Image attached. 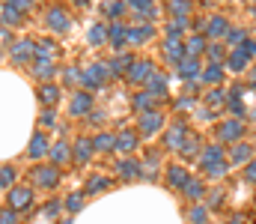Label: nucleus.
Returning <instances> with one entry per match:
<instances>
[{
	"label": "nucleus",
	"mask_w": 256,
	"mask_h": 224,
	"mask_svg": "<svg viewBox=\"0 0 256 224\" xmlns=\"http://www.w3.org/2000/svg\"><path fill=\"white\" fill-rule=\"evenodd\" d=\"M39 99H42V105H54V102L60 99V87H57V84H45V87H39Z\"/></svg>",
	"instance_id": "28"
},
{
	"label": "nucleus",
	"mask_w": 256,
	"mask_h": 224,
	"mask_svg": "<svg viewBox=\"0 0 256 224\" xmlns=\"http://www.w3.org/2000/svg\"><path fill=\"white\" fill-rule=\"evenodd\" d=\"M185 141H188V129H185L182 123H173V126L164 132V147L167 149H182Z\"/></svg>",
	"instance_id": "2"
},
{
	"label": "nucleus",
	"mask_w": 256,
	"mask_h": 224,
	"mask_svg": "<svg viewBox=\"0 0 256 224\" xmlns=\"http://www.w3.org/2000/svg\"><path fill=\"white\" fill-rule=\"evenodd\" d=\"M45 21H48V27L54 30V33H66L68 27H72V18L66 15L60 6H54V9H48V15H45Z\"/></svg>",
	"instance_id": "5"
},
{
	"label": "nucleus",
	"mask_w": 256,
	"mask_h": 224,
	"mask_svg": "<svg viewBox=\"0 0 256 224\" xmlns=\"http://www.w3.org/2000/svg\"><path fill=\"white\" fill-rule=\"evenodd\" d=\"M42 126H57V123H54V111H45V114H42Z\"/></svg>",
	"instance_id": "54"
},
{
	"label": "nucleus",
	"mask_w": 256,
	"mask_h": 224,
	"mask_svg": "<svg viewBox=\"0 0 256 224\" xmlns=\"http://www.w3.org/2000/svg\"><path fill=\"white\" fill-rule=\"evenodd\" d=\"M68 111H72V117H86V114H92V96H90V93H74Z\"/></svg>",
	"instance_id": "9"
},
{
	"label": "nucleus",
	"mask_w": 256,
	"mask_h": 224,
	"mask_svg": "<svg viewBox=\"0 0 256 224\" xmlns=\"http://www.w3.org/2000/svg\"><path fill=\"white\" fill-rule=\"evenodd\" d=\"M120 173H122L126 179H140V176H143V164L134 161V158H122V161H120Z\"/></svg>",
	"instance_id": "22"
},
{
	"label": "nucleus",
	"mask_w": 256,
	"mask_h": 224,
	"mask_svg": "<svg viewBox=\"0 0 256 224\" xmlns=\"http://www.w3.org/2000/svg\"><path fill=\"white\" fill-rule=\"evenodd\" d=\"M137 60H131V54H120L116 60H110L108 63V69H110V75H126L128 78V72H131V66H134Z\"/></svg>",
	"instance_id": "18"
},
{
	"label": "nucleus",
	"mask_w": 256,
	"mask_h": 224,
	"mask_svg": "<svg viewBox=\"0 0 256 224\" xmlns=\"http://www.w3.org/2000/svg\"><path fill=\"white\" fill-rule=\"evenodd\" d=\"M167 182H170L173 188H185V185L191 182V176H188V170H185L182 164H173V167H167Z\"/></svg>",
	"instance_id": "15"
},
{
	"label": "nucleus",
	"mask_w": 256,
	"mask_h": 224,
	"mask_svg": "<svg viewBox=\"0 0 256 224\" xmlns=\"http://www.w3.org/2000/svg\"><path fill=\"white\" fill-rule=\"evenodd\" d=\"M92 144H96V152H110V149H116V135L102 132V135L92 138Z\"/></svg>",
	"instance_id": "25"
},
{
	"label": "nucleus",
	"mask_w": 256,
	"mask_h": 224,
	"mask_svg": "<svg viewBox=\"0 0 256 224\" xmlns=\"http://www.w3.org/2000/svg\"><path fill=\"white\" fill-rule=\"evenodd\" d=\"M80 206H84V197H80V194H78V191H74V194H68V197H66V209H68V212H78V209H80Z\"/></svg>",
	"instance_id": "43"
},
{
	"label": "nucleus",
	"mask_w": 256,
	"mask_h": 224,
	"mask_svg": "<svg viewBox=\"0 0 256 224\" xmlns=\"http://www.w3.org/2000/svg\"><path fill=\"white\" fill-rule=\"evenodd\" d=\"M131 105H134L137 114H149V111H155V96H152L149 90H143V93H137V96L131 99Z\"/></svg>",
	"instance_id": "17"
},
{
	"label": "nucleus",
	"mask_w": 256,
	"mask_h": 224,
	"mask_svg": "<svg viewBox=\"0 0 256 224\" xmlns=\"http://www.w3.org/2000/svg\"><path fill=\"white\" fill-rule=\"evenodd\" d=\"M116 149H122V152L137 149V135H134V132H128V129H122V132L116 135Z\"/></svg>",
	"instance_id": "27"
},
{
	"label": "nucleus",
	"mask_w": 256,
	"mask_h": 224,
	"mask_svg": "<svg viewBox=\"0 0 256 224\" xmlns=\"http://www.w3.org/2000/svg\"><path fill=\"white\" fill-rule=\"evenodd\" d=\"M33 182L36 185H42V188H54L57 182H60V170L51 164V167H36L33 170Z\"/></svg>",
	"instance_id": "4"
},
{
	"label": "nucleus",
	"mask_w": 256,
	"mask_h": 224,
	"mask_svg": "<svg viewBox=\"0 0 256 224\" xmlns=\"http://www.w3.org/2000/svg\"><path fill=\"white\" fill-rule=\"evenodd\" d=\"M0 36H3V48L9 51V39H12V33H9V27H3V33H0Z\"/></svg>",
	"instance_id": "55"
},
{
	"label": "nucleus",
	"mask_w": 256,
	"mask_h": 224,
	"mask_svg": "<svg viewBox=\"0 0 256 224\" xmlns=\"http://www.w3.org/2000/svg\"><path fill=\"white\" fill-rule=\"evenodd\" d=\"M250 75H254V84H256V69H254V72H250Z\"/></svg>",
	"instance_id": "60"
},
{
	"label": "nucleus",
	"mask_w": 256,
	"mask_h": 224,
	"mask_svg": "<svg viewBox=\"0 0 256 224\" xmlns=\"http://www.w3.org/2000/svg\"><path fill=\"white\" fill-rule=\"evenodd\" d=\"M220 161H226L220 144H212V147H206L202 152H200V167H202V170H206V167H212V164H220Z\"/></svg>",
	"instance_id": "11"
},
{
	"label": "nucleus",
	"mask_w": 256,
	"mask_h": 224,
	"mask_svg": "<svg viewBox=\"0 0 256 224\" xmlns=\"http://www.w3.org/2000/svg\"><path fill=\"white\" fill-rule=\"evenodd\" d=\"M12 182H15V167H12V164H3V173H0V185H3V188H9Z\"/></svg>",
	"instance_id": "41"
},
{
	"label": "nucleus",
	"mask_w": 256,
	"mask_h": 224,
	"mask_svg": "<svg viewBox=\"0 0 256 224\" xmlns=\"http://www.w3.org/2000/svg\"><path fill=\"white\" fill-rule=\"evenodd\" d=\"M196 117H202V120H212V111H206V108H200V111H196Z\"/></svg>",
	"instance_id": "58"
},
{
	"label": "nucleus",
	"mask_w": 256,
	"mask_h": 224,
	"mask_svg": "<svg viewBox=\"0 0 256 224\" xmlns=\"http://www.w3.org/2000/svg\"><path fill=\"white\" fill-rule=\"evenodd\" d=\"M202 78H206L208 84H220V81H224V63H220V66H218V63H212V66L202 72Z\"/></svg>",
	"instance_id": "37"
},
{
	"label": "nucleus",
	"mask_w": 256,
	"mask_h": 224,
	"mask_svg": "<svg viewBox=\"0 0 256 224\" xmlns=\"http://www.w3.org/2000/svg\"><path fill=\"white\" fill-rule=\"evenodd\" d=\"M167 12H170L173 18H188V15H191V3L176 0V3H170V6H167Z\"/></svg>",
	"instance_id": "35"
},
{
	"label": "nucleus",
	"mask_w": 256,
	"mask_h": 224,
	"mask_svg": "<svg viewBox=\"0 0 256 224\" xmlns=\"http://www.w3.org/2000/svg\"><path fill=\"white\" fill-rule=\"evenodd\" d=\"M200 149V138H194V135H188V141H185V147H182V155H188L191 158L194 152Z\"/></svg>",
	"instance_id": "45"
},
{
	"label": "nucleus",
	"mask_w": 256,
	"mask_h": 224,
	"mask_svg": "<svg viewBox=\"0 0 256 224\" xmlns=\"http://www.w3.org/2000/svg\"><path fill=\"white\" fill-rule=\"evenodd\" d=\"M206 102H208V105H224V102H230V96H224L220 90H212V93L206 96Z\"/></svg>",
	"instance_id": "46"
},
{
	"label": "nucleus",
	"mask_w": 256,
	"mask_h": 224,
	"mask_svg": "<svg viewBox=\"0 0 256 224\" xmlns=\"http://www.w3.org/2000/svg\"><path fill=\"white\" fill-rule=\"evenodd\" d=\"M57 51V45L51 42V39H45V42H36V60H51V54Z\"/></svg>",
	"instance_id": "34"
},
{
	"label": "nucleus",
	"mask_w": 256,
	"mask_h": 224,
	"mask_svg": "<svg viewBox=\"0 0 256 224\" xmlns=\"http://www.w3.org/2000/svg\"><path fill=\"white\" fill-rule=\"evenodd\" d=\"M226 105H230V111H232V114H244V108H242V102H238V99H230Z\"/></svg>",
	"instance_id": "53"
},
{
	"label": "nucleus",
	"mask_w": 256,
	"mask_h": 224,
	"mask_svg": "<svg viewBox=\"0 0 256 224\" xmlns=\"http://www.w3.org/2000/svg\"><path fill=\"white\" fill-rule=\"evenodd\" d=\"M188 221L191 224H208V206L194 203L191 209H188Z\"/></svg>",
	"instance_id": "30"
},
{
	"label": "nucleus",
	"mask_w": 256,
	"mask_h": 224,
	"mask_svg": "<svg viewBox=\"0 0 256 224\" xmlns=\"http://www.w3.org/2000/svg\"><path fill=\"white\" fill-rule=\"evenodd\" d=\"M244 132V123L242 120H226L224 126H218V138L220 141H238Z\"/></svg>",
	"instance_id": "10"
},
{
	"label": "nucleus",
	"mask_w": 256,
	"mask_h": 224,
	"mask_svg": "<svg viewBox=\"0 0 256 224\" xmlns=\"http://www.w3.org/2000/svg\"><path fill=\"white\" fill-rule=\"evenodd\" d=\"M188 108H194V99L191 96H179L176 99V111H188Z\"/></svg>",
	"instance_id": "51"
},
{
	"label": "nucleus",
	"mask_w": 256,
	"mask_h": 224,
	"mask_svg": "<svg viewBox=\"0 0 256 224\" xmlns=\"http://www.w3.org/2000/svg\"><path fill=\"white\" fill-rule=\"evenodd\" d=\"M90 42H92V45H102V42H108V27H102V24H92V27H90Z\"/></svg>",
	"instance_id": "38"
},
{
	"label": "nucleus",
	"mask_w": 256,
	"mask_h": 224,
	"mask_svg": "<svg viewBox=\"0 0 256 224\" xmlns=\"http://www.w3.org/2000/svg\"><path fill=\"white\" fill-rule=\"evenodd\" d=\"M208 60L220 66V60H224V48H220V45H208Z\"/></svg>",
	"instance_id": "47"
},
{
	"label": "nucleus",
	"mask_w": 256,
	"mask_h": 224,
	"mask_svg": "<svg viewBox=\"0 0 256 224\" xmlns=\"http://www.w3.org/2000/svg\"><path fill=\"white\" fill-rule=\"evenodd\" d=\"M30 54H36V42L33 39H18L12 48H9V57L15 66H21L24 60H30Z\"/></svg>",
	"instance_id": "3"
},
{
	"label": "nucleus",
	"mask_w": 256,
	"mask_h": 224,
	"mask_svg": "<svg viewBox=\"0 0 256 224\" xmlns=\"http://www.w3.org/2000/svg\"><path fill=\"white\" fill-rule=\"evenodd\" d=\"M152 75H155V66H152L149 60H137V63L131 66V72H128V81H134V84H149Z\"/></svg>",
	"instance_id": "7"
},
{
	"label": "nucleus",
	"mask_w": 256,
	"mask_h": 224,
	"mask_svg": "<svg viewBox=\"0 0 256 224\" xmlns=\"http://www.w3.org/2000/svg\"><path fill=\"white\" fill-rule=\"evenodd\" d=\"M146 90L155 96V99H164L167 96V75H161V72H155L152 78H149V84H146Z\"/></svg>",
	"instance_id": "19"
},
{
	"label": "nucleus",
	"mask_w": 256,
	"mask_h": 224,
	"mask_svg": "<svg viewBox=\"0 0 256 224\" xmlns=\"http://www.w3.org/2000/svg\"><path fill=\"white\" fill-rule=\"evenodd\" d=\"M226 66H230V69H232V72H242V69H244V66H248V57H244V54H242V51H232V54H230V57H226Z\"/></svg>",
	"instance_id": "36"
},
{
	"label": "nucleus",
	"mask_w": 256,
	"mask_h": 224,
	"mask_svg": "<svg viewBox=\"0 0 256 224\" xmlns=\"http://www.w3.org/2000/svg\"><path fill=\"white\" fill-rule=\"evenodd\" d=\"M161 126H164V117L158 111L140 114V135H155V132H161Z\"/></svg>",
	"instance_id": "8"
},
{
	"label": "nucleus",
	"mask_w": 256,
	"mask_h": 224,
	"mask_svg": "<svg viewBox=\"0 0 256 224\" xmlns=\"http://www.w3.org/2000/svg\"><path fill=\"white\" fill-rule=\"evenodd\" d=\"M30 200H33V191H30V188H12V191H9V206H12L15 212H18V209H27Z\"/></svg>",
	"instance_id": "14"
},
{
	"label": "nucleus",
	"mask_w": 256,
	"mask_h": 224,
	"mask_svg": "<svg viewBox=\"0 0 256 224\" xmlns=\"http://www.w3.org/2000/svg\"><path fill=\"white\" fill-rule=\"evenodd\" d=\"M236 51H242L248 60H250V57H256V39H248V42H244L242 48H236Z\"/></svg>",
	"instance_id": "48"
},
{
	"label": "nucleus",
	"mask_w": 256,
	"mask_h": 224,
	"mask_svg": "<svg viewBox=\"0 0 256 224\" xmlns=\"http://www.w3.org/2000/svg\"><path fill=\"white\" fill-rule=\"evenodd\" d=\"M220 203V191H212V197H208V206H218Z\"/></svg>",
	"instance_id": "57"
},
{
	"label": "nucleus",
	"mask_w": 256,
	"mask_h": 224,
	"mask_svg": "<svg viewBox=\"0 0 256 224\" xmlns=\"http://www.w3.org/2000/svg\"><path fill=\"white\" fill-rule=\"evenodd\" d=\"M250 155H254V147H250V144H236V147H232V161H238V164H242V161L250 164Z\"/></svg>",
	"instance_id": "33"
},
{
	"label": "nucleus",
	"mask_w": 256,
	"mask_h": 224,
	"mask_svg": "<svg viewBox=\"0 0 256 224\" xmlns=\"http://www.w3.org/2000/svg\"><path fill=\"white\" fill-rule=\"evenodd\" d=\"M60 206H66V203H60V200H51V203L42 209V215H45V218H51V215H57V212H60Z\"/></svg>",
	"instance_id": "50"
},
{
	"label": "nucleus",
	"mask_w": 256,
	"mask_h": 224,
	"mask_svg": "<svg viewBox=\"0 0 256 224\" xmlns=\"http://www.w3.org/2000/svg\"><path fill=\"white\" fill-rule=\"evenodd\" d=\"M226 170H230V164H226V161H220V164H212V167H206V176H214V179H218V176H224Z\"/></svg>",
	"instance_id": "44"
},
{
	"label": "nucleus",
	"mask_w": 256,
	"mask_h": 224,
	"mask_svg": "<svg viewBox=\"0 0 256 224\" xmlns=\"http://www.w3.org/2000/svg\"><path fill=\"white\" fill-rule=\"evenodd\" d=\"M248 39H250V36H248V30H244V27H230V33H226V42H230V45H236V48H242Z\"/></svg>",
	"instance_id": "31"
},
{
	"label": "nucleus",
	"mask_w": 256,
	"mask_h": 224,
	"mask_svg": "<svg viewBox=\"0 0 256 224\" xmlns=\"http://www.w3.org/2000/svg\"><path fill=\"white\" fill-rule=\"evenodd\" d=\"M108 78H110L108 63H92L90 69H84V87L98 90V87H104V81H108Z\"/></svg>",
	"instance_id": "1"
},
{
	"label": "nucleus",
	"mask_w": 256,
	"mask_h": 224,
	"mask_svg": "<svg viewBox=\"0 0 256 224\" xmlns=\"http://www.w3.org/2000/svg\"><path fill=\"white\" fill-rule=\"evenodd\" d=\"M185 48H188V57H200L202 51H208V45H206V36H202V33L191 36V39L185 42Z\"/></svg>",
	"instance_id": "26"
},
{
	"label": "nucleus",
	"mask_w": 256,
	"mask_h": 224,
	"mask_svg": "<svg viewBox=\"0 0 256 224\" xmlns=\"http://www.w3.org/2000/svg\"><path fill=\"white\" fill-rule=\"evenodd\" d=\"M45 152H51V149H48V141H45V135H42V132H36V135H33V141H30L27 155H30V158H42Z\"/></svg>",
	"instance_id": "23"
},
{
	"label": "nucleus",
	"mask_w": 256,
	"mask_h": 224,
	"mask_svg": "<svg viewBox=\"0 0 256 224\" xmlns=\"http://www.w3.org/2000/svg\"><path fill=\"white\" fill-rule=\"evenodd\" d=\"M33 75H36L39 81H48V78L54 75V60H36V66H33Z\"/></svg>",
	"instance_id": "32"
},
{
	"label": "nucleus",
	"mask_w": 256,
	"mask_h": 224,
	"mask_svg": "<svg viewBox=\"0 0 256 224\" xmlns=\"http://www.w3.org/2000/svg\"><path fill=\"white\" fill-rule=\"evenodd\" d=\"M164 57L170 60V63H182V60H188V48H185V42H179V39H167L164 42Z\"/></svg>",
	"instance_id": "6"
},
{
	"label": "nucleus",
	"mask_w": 256,
	"mask_h": 224,
	"mask_svg": "<svg viewBox=\"0 0 256 224\" xmlns=\"http://www.w3.org/2000/svg\"><path fill=\"white\" fill-rule=\"evenodd\" d=\"M66 84H68V87H78V84H84V72H80V69H74V66H68V69H66Z\"/></svg>",
	"instance_id": "39"
},
{
	"label": "nucleus",
	"mask_w": 256,
	"mask_h": 224,
	"mask_svg": "<svg viewBox=\"0 0 256 224\" xmlns=\"http://www.w3.org/2000/svg\"><path fill=\"white\" fill-rule=\"evenodd\" d=\"M182 194H188L191 200H200L202 194H206V185H202V179H196V176H191V182L182 188Z\"/></svg>",
	"instance_id": "29"
},
{
	"label": "nucleus",
	"mask_w": 256,
	"mask_h": 224,
	"mask_svg": "<svg viewBox=\"0 0 256 224\" xmlns=\"http://www.w3.org/2000/svg\"><path fill=\"white\" fill-rule=\"evenodd\" d=\"M48 155H51V161H54V164H66L68 158H74V152H72V149H68V144H63V141H60V144H54Z\"/></svg>",
	"instance_id": "24"
},
{
	"label": "nucleus",
	"mask_w": 256,
	"mask_h": 224,
	"mask_svg": "<svg viewBox=\"0 0 256 224\" xmlns=\"http://www.w3.org/2000/svg\"><path fill=\"white\" fill-rule=\"evenodd\" d=\"M110 182L104 179V176H92L90 179V185H86V194H96V191H102V188H108Z\"/></svg>",
	"instance_id": "42"
},
{
	"label": "nucleus",
	"mask_w": 256,
	"mask_h": 224,
	"mask_svg": "<svg viewBox=\"0 0 256 224\" xmlns=\"http://www.w3.org/2000/svg\"><path fill=\"white\" fill-rule=\"evenodd\" d=\"M74 161H80V164H86L90 158H92V152H96V144H92V138H78L74 141Z\"/></svg>",
	"instance_id": "13"
},
{
	"label": "nucleus",
	"mask_w": 256,
	"mask_h": 224,
	"mask_svg": "<svg viewBox=\"0 0 256 224\" xmlns=\"http://www.w3.org/2000/svg\"><path fill=\"white\" fill-rule=\"evenodd\" d=\"M0 12H3V27H12V24H18V21H21V6H18V0H15V3H12V0H9V3H3V9H0Z\"/></svg>",
	"instance_id": "21"
},
{
	"label": "nucleus",
	"mask_w": 256,
	"mask_h": 224,
	"mask_svg": "<svg viewBox=\"0 0 256 224\" xmlns=\"http://www.w3.org/2000/svg\"><path fill=\"white\" fill-rule=\"evenodd\" d=\"M152 33H155V27H152V24H137V27H128V45H140V42H146Z\"/></svg>",
	"instance_id": "16"
},
{
	"label": "nucleus",
	"mask_w": 256,
	"mask_h": 224,
	"mask_svg": "<svg viewBox=\"0 0 256 224\" xmlns=\"http://www.w3.org/2000/svg\"><path fill=\"white\" fill-rule=\"evenodd\" d=\"M0 224H18V212H15L12 206H6L3 215H0Z\"/></svg>",
	"instance_id": "49"
},
{
	"label": "nucleus",
	"mask_w": 256,
	"mask_h": 224,
	"mask_svg": "<svg viewBox=\"0 0 256 224\" xmlns=\"http://www.w3.org/2000/svg\"><path fill=\"white\" fill-rule=\"evenodd\" d=\"M176 69H179V78H185V81H194L196 75H202V69H200V60H196V57H188V60H182Z\"/></svg>",
	"instance_id": "20"
},
{
	"label": "nucleus",
	"mask_w": 256,
	"mask_h": 224,
	"mask_svg": "<svg viewBox=\"0 0 256 224\" xmlns=\"http://www.w3.org/2000/svg\"><path fill=\"white\" fill-rule=\"evenodd\" d=\"M244 179H248V182H256V158L250 164H244Z\"/></svg>",
	"instance_id": "52"
},
{
	"label": "nucleus",
	"mask_w": 256,
	"mask_h": 224,
	"mask_svg": "<svg viewBox=\"0 0 256 224\" xmlns=\"http://www.w3.org/2000/svg\"><path fill=\"white\" fill-rule=\"evenodd\" d=\"M226 33H230V24H226V18H224V15H212V18L206 21V36L220 39V36H226Z\"/></svg>",
	"instance_id": "12"
},
{
	"label": "nucleus",
	"mask_w": 256,
	"mask_h": 224,
	"mask_svg": "<svg viewBox=\"0 0 256 224\" xmlns=\"http://www.w3.org/2000/svg\"><path fill=\"white\" fill-rule=\"evenodd\" d=\"M230 224H244V215H236V218H232Z\"/></svg>",
	"instance_id": "59"
},
{
	"label": "nucleus",
	"mask_w": 256,
	"mask_h": 224,
	"mask_svg": "<svg viewBox=\"0 0 256 224\" xmlns=\"http://www.w3.org/2000/svg\"><path fill=\"white\" fill-rule=\"evenodd\" d=\"M102 120H104V114H102V111H92V114H90V123H96V126H98Z\"/></svg>",
	"instance_id": "56"
},
{
	"label": "nucleus",
	"mask_w": 256,
	"mask_h": 224,
	"mask_svg": "<svg viewBox=\"0 0 256 224\" xmlns=\"http://www.w3.org/2000/svg\"><path fill=\"white\" fill-rule=\"evenodd\" d=\"M102 9H104V15H108V18H120V15L128 9V3H104Z\"/></svg>",
	"instance_id": "40"
}]
</instances>
